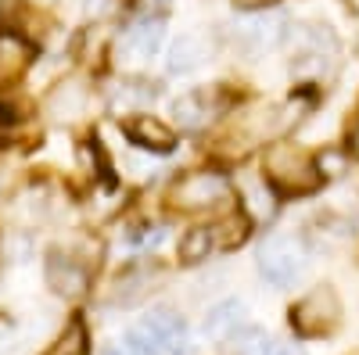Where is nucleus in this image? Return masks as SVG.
Here are the masks:
<instances>
[{"mask_svg": "<svg viewBox=\"0 0 359 355\" xmlns=\"http://www.w3.org/2000/svg\"><path fill=\"white\" fill-rule=\"evenodd\" d=\"M169 201H172V209L180 212H216L223 209V204L230 201V180L219 172H187V176H180V180L169 187Z\"/></svg>", "mask_w": 359, "mask_h": 355, "instance_id": "f03ea898", "label": "nucleus"}, {"mask_svg": "<svg viewBox=\"0 0 359 355\" xmlns=\"http://www.w3.org/2000/svg\"><path fill=\"white\" fill-rule=\"evenodd\" d=\"M262 172H266V180L273 187H280L284 194H313L320 187V176H323L306 147L287 144V140L273 144L266 151Z\"/></svg>", "mask_w": 359, "mask_h": 355, "instance_id": "f257e3e1", "label": "nucleus"}, {"mask_svg": "<svg viewBox=\"0 0 359 355\" xmlns=\"http://www.w3.org/2000/svg\"><path fill=\"white\" fill-rule=\"evenodd\" d=\"M104 355H158V348L147 341V334H144L140 327H133L123 341H115Z\"/></svg>", "mask_w": 359, "mask_h": 355, "instance_id": "412c9836", "label": "nucleus"}, {"mask_svg": "<svg viewBox=\"0 0 359 355\" xmlns=\"http://www.w3.org/2000/svg\"><path fill=\"white\" fill-rule=\"evenodd\" d=\"M284 15L280 11H262V15H252L237 25V40H241L248 50H266V47H277L284 40Z\"/></svg>", "mask_w": 359, "mask_h": 355, "instance_id": "1a4fd4ad", "label": "nucleus"}, {"mask_svg": "<svg viewBox=\"0 0 359 355\" xmlns=\"http://www.w3.org/2000/svg\"><path fill=\"white\" fill-rule=\"evenodd\" d=\"M147 101H155V90H151V86H144V83H133V86H126V90L115 94V104H123V108L147 104Z\"/></svg>", "mask_w": 359, "mask_h": 355, "instance_id": "4be33fe9", "label": "nucleus"}, {"mask_svg": "<svg viewBox=\"0 0 359 355\" xmlns=\"http://www.w3.org/2000/svg\"><path fill=\"white\" fill-rule=\"evenodd\" d=\"M306 270V251L294 237H284V233H273L269 241L259 248V273L266 284L273 287H291Z\"/></svg>", "mask_w": 359, "mask_h": 355, "instance_id": "7ed1b4c3", "label": "nucleus"}, {"mask_svg": "<svg viewBox=\"0 0 359 355\" xmlns=\"http://www.w3.org/2000/svg\"><path fill=\"white\" fill-rule=\"evenodd\" d=\"M208 36L205 33H184L172 47H169V72H194L205 65V57H208Z\"/></svg>", "mask_w": 359, "mask_h": 355, "instance_id": "f8f14e48", "label": "nucleus"}, {"mask_svg": "<svg viewBox=\"0 0 359 355\" xmlns=\"http://www.w3.org/2000/svg\"><path fill=\"white\" fill-rule=\"evenodd\" d=\"M352 147H355V155H359V123L352 126Z\"/></svg>", "mask_w": 359, "mask_h": 355, "instance_id": "393cba45", "label": "nucleus"}, {"mask_svg": "<svg viewBox=\"0 0 359 355\" xmlns=\"http://www.w3.org/2000/svg\"><path fill=\"white\" fill-rule=\"evenodd\" d=\"M241 330H245V305L237 302V298H226V302H219V305L208 309V316H205V337H208V341L226 344V341H233Z\"/></svg>", "mask_w": 359, "mask_h": 355, "instance_id": "9b49d317", "label": "nucleus"}, {"mask_svg": "<svg viewBox=\"0 0 359 355\" xmlns=\"http://www.w3.org/2000/svg\"><path fill=\"white\" fill-rule=\"evenodd\" d=\"M212 248H216V233L208 226H194L180 237V258L184 262H201V258H208Z\"/></svg>", "mask_w": 359, "mask_h": 355, "instance_id": "f3484780", "label": "nucleus"}, {"mask_svg": "<svg viewBox=\"0 0 359 355\" xmlns=\"http://www.w3.org/2000/svg\"><path fill=\"white\" fill-rule=\"evenodd\" d=\"M273 355H302V351L291 348V344H277V351H273Z\"/></svg>", "mask_w": 359, "mask_h": 355, "instance_id": "5701e85b", "label": "nucleus"}, {"mask_svg": "<svg viewBox=\"0 0 359 355\" xmlns=\"http://www.w3.org/2000/svg\"><path fill=\"white\" fill-rule=\"evenodd\" d=\"M123 130H126V137L137 147H144V151L165 155V151H172V144H176V133L162 123V118H155V115H133V118H126Z\"/></svg>", "mask_w": 359, "mask_h": 355, "instance_id": "9d476101", "label": "nucleus"}, {"mask_svg": "<svg viewBox=\"0 0 359 355\" xmlns=\"http://www.w3.org/2000/svg\"><path fill=\"white\" fill-rule=\"evenodd\" d=\"M29 62H33V47L15 33H0V86L15 83L29 69Z\"/></svg>", "mask_w": 359, "mask_h": 355, "instance_id": "ddd939ff", "label": "nucleus"}, {"mask_svg": "<svg viewBox=\"0 0 359 355\" xmlns=\"http://www.w3.org/2000/svg\"><path fill=\"white\" fill-rule=\"evenodd\" d=\"M338 319H341V302H338L334 287H327V284L313 287L306 298L291 309L294 330H298V334H306V337H316V334L334 330V327H338Z\"/></svg>", "mask_w": 359, "mask_h": 355, "instance_id": "20e7f679", "label": "nucleus"}, {"mask_svg": "<svg viewBox=\"0 0 359 355\" xmlns=\"http://www.w3.org/2000/svg\"><path fill=\"white\" fill-rule=\"evenodd\" d=\"M338 57V40L327 25H302L294 29V69H331Z\"/></svg>", "mask_w": 359, "mask_h": 355, "instance_id": "39448f33", "label": "nucleus"}, {"mask_svg": "<svg viewBox=\"0 0 359 355\" xmlns=\"http://www.w3.org/2000/svg\"><path fill=\"white\" fill-rule=\"evenodd\" d=\"M233 341H237V344H233L237 355H273V351H277V341L269 337L266 330H255V327H245Z\"/></svg>", "mask_w": 359, "mask_h": 355, "instance_id": "aec40b11", "label": "nucleus"}, {"mask_svg": "<svg viewBox=\"0 0 359 355\" xmlns=\"http://www.w3.org/2000/svg\"><path fill=\"white\" fill-rule=\"evenodd\" d=\"M345 4H348L352 11H359V0H345Z\"/></svg>", "mask_w": 359, "mask_h": 355, "instance_id": "a878e982", "label": "nucleus"}, {"mask_svg": "<svg viewBox=\"0 0 359 355\" xmlns=\"http://www.w3.org/2000/svg\"><path fill=\"white\" fill-rule=\"evenodd\" d=\"M158 47H162V22L158 18L133 22L123 33V40H118V65L140 69V65H147L158 54Z\"/></svg>", "mask_w": 359, "mask_h": 355, "instance_id": "423d86ee", "label": "nucleus"}, {"mask_svg": "<svg viewBox=\"0 0 359 355\" xmlns=\"http://www.w3.org/2000/svg\"><path fill=\"white\" fill-rule=\"evenodd\" d=\"M137 327L158 348V355H184L187 351V327L172 309H155L151 316H144Z\"/></svg>", "mask_w": 359, "mask_h": 355, "instance_id": "0eeeda50", "label": "nucleus"}, {"mask_svg": "<svg viewBox=\"0 0 359 355\" xmlns=\"http://www.w3.org/2000/svg\"><path fill=\"white\" fill-rule=\"evenodd\" d=\"M241 194H245V204L252 209L255 219H269V216H273L277 201H273V194H269V187H266V176H248V180L241 183Z\"/></svg>", "mask_w": 359, "mask_h": 355, "instance_id": "dca6fc26", "label": "nucleus"}, {"mask_svg": "<svg viewBox=\"0 0 359 355\" xmlns=\"http://www.w3.org/2000/svg\"><path fill=\"white\" fill-rule=\"evenodd\" d=\"M176 118L184 130H201L208 118H212V101L205 94H184L176 101Z\"/></svg>", "mask_w": 359, "mask_h": 355, "instance_id": "2eb2a0df", "label": "nucleus"}, {"mask_svg": "<svg viewBox=\"0 0 359 355\" xmlns=\"http://www.w3.org/2000/svg\"><path fill=\"white\" fill-rule=\"evenodd\" d=\"M348 237H352V230H348L345 219L327 216V219H320L316 230H313V244H316L320 251H334V248H341V244L348 241Z\"/></svg>", "mask_w": 359, "mask_h": 355, "instance_id": "a211bd4d", "label": "nucleus"}, {"mask_svg": "<svg viewBox=\"0 0 359 355\" xmlns=\"http://www.w3.org/2000/svg\"><path fill=\"white\" fill-rule=\"evenodd\" d=\"M90 344H86V330H83V323L72 319L69 327L57 334V341L47 348V355H86Z\"/></svg>", "mask_w": 359, "mask_h": 355, "instance_id": "6ab92c4d", "label": "nucleus"}, {"mask_svg": "<svg viewBox=\"0 0 359 355\" xmlns=\"http://www.w3.org/2000/svg\"><path fill=\"white\" fill-rule=\"evenodd\" d=\"M43 273H47V284L57 294H65V298H79V294L86 291V265L69 251H50Z\"/></svg>", "mask_w": 359, "mask_h": 355, "instance_id": "6e6552de", "label": "nucleus"}, {"mask_svg": "<svg viewBox=\"0 0 359 355\" xmlns=\"http://www.w3.org/2000/svg\"><path fill=\"white\" fill-rule=\"evenodd\" d=\"M86 101H90L86 86H83L79 79H69V83H57L54 90H50L47 111H50L54 118H79V115L86 111Z\"/></svg>", "mask_w": 359, "mask_h": 355, "instance_id": "4468645a", "label": "nucleus"}, {"mask_svg": "<svg viewBox=\"0 0 359 355\" xmlns=\"http://www.w3.org/2000/svg\"><path fill=\"white\" fill-rule=\"evenodd\" d=\"M237 4H245V8H262V4H269V0H237Z\"/></svg>", "mask_w": 359, "mask_h": 355, "instance_id": "b1692460", "label": "nucleus"}]
</instances>
